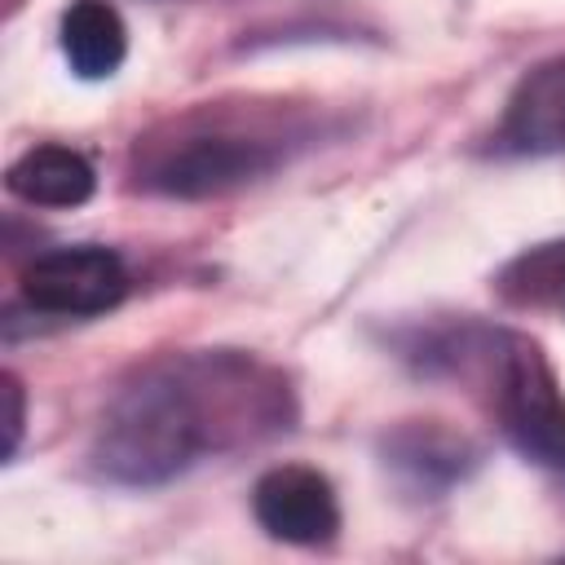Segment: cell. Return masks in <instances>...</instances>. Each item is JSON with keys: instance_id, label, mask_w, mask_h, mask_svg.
I'll return each instance as SVG.
<instances>
[{"instance_id": "obj_1", "label": "cell", "mask_w": 565, "mask_h": 565, "mask_svg": "<svg viewBox=\"0 0 565 565\" xmlns=\"http://www.w3.org/2000/svg\"><path fill=\"white\" fill-rule=\"evenodd\" d=\"M282 419L287 393L252 358L185 353L146 366L110 397L88 459L102 481L150 490L190 472L207 450L269 433Z\"/></svg>"}, {"instance_id": "obj_2", "label": "cell", "mask_w": 565, "mask_h": 565, "mask_svg": "<svg viewBox=\"0 0 565 565\" xmlns=\"http://www.w3.org/2000/svg\"><path fill=\"white\" fill-rule=\"evenodd\" d=\"M291 141H300L282 119L265 110H190L146 141H137L132 177L150 194L207 199L269 177L287 163Z\"/></svg>"}, {"instance_id": "obj_3", "label": "cell", "mask_w": 565, "mask_h": 565, "mask_svg": "<svg viewBox=\"0 0 565 565\" xmlns=\"http://www.w3.org/2000/svg\"><path fill=\"white\" fill-rule=\"evenodd\" d=\"M486 366L490 402L508 441L565 481V393L543 349L525 335L494 331L486 335Z\"/></svg>"}, {"instance_id": "obj_4", "label": "cell", "mask_w": 565, "mask_h": 565, "mask_svg": "<svg viewBox=\"0 0 565 565\" xmlns=\"http://www.w3.org/2000/svg\"><path fill=\"white\" fill-rule=\"evenodd\" d=\"M128 269L110 247H57L26 265L22 296L31 309L53 318H93L124 300Z\"/></svg>"}, {"instance_id": "obj_5", "label": "cell", "mask_w": 565, "mask_h": 565, "mask_svg": "<svg viewBox=\"0 0 565 565\" xmlns=\"http://www.w3.org/2000/svg\"><path fill=\"white\" fill-rule=\"evenodd\" d=\"M252 512L269 539L296 543V547L331 543L340 530L335 486L318 468H305V463L269 468L252 490Z\"/></svg>"}, {"instance_id": "obj_6", "label": "cell", "mask_w": 565, "mask_h": 565, "mask_svg": "<svg viewBox=\"0 0 565 565\" xmlns=\"http://www.w3.org/2000/svg\"><path fill=\"white\" fill-rule=\"evenodd\" d=\"M499 141L516 154L565 150V53L534 66L508 97Z\"/></svg>"}, {"instance_id": "obj_7", "label": "cell", "mask_w": 565, "mask_h": 565, "mask_svg": "<svg viewBox=\"0 0 565 565\" xmlns=\"http://www.w3.org/2000/svg\"><path fill=\"white\" fill-rule=\"evenodd\" d=\"M384 463L411 486V490H424V494H437L446 486H455L468 468H472V446L455 433H446L441 424H406L388 437L384 446Z\"/></svg>"}, {"instance_id": "obj_8", "label": "cell", "mask_w": 565, "mask_h": 565, "mask_svg": "<svg viewBox=\"0 0 565 565\" xmlns=\"http://www.w3.org/2000/svg\"><path fill=\"white\" fill-rule=\"evenodd\" d=\"M9 190L31 207H79L97 190L93 163L71 146H35L9 168Z\"/></svg>"}, {"instance_id": "obj_9", "label": "cell", "mask_w": 565, "mask_h": 565, "mask_svg": "<svg viewBox=\"0 0 565 565\" xmlns=\"http://www.w3.org/2000/svg\"><path fill=\"white\" fill-rule=\"evenodd\" d=\"M62 53L79 79H106L128 57V26L110 0H75L62 13Z\"/></svg>"}, {"instance_id": "obj_10", "label": "cell", "mask_w": 565, "mask_h": 565, "mask_svg": "<svg viewBox=\"0 0 565 565\" xmlns=\"http://www.w3.org/2000/svg\"><path fill=\"white\" fill-rule=\"evenodd\" d=\"M4 397H9V455L18 450V437H22V384L18 375H4Z\"/></svg>"}, {"instance_id": "obj_11", "label": "cell", "mask_w": 565, "mask_h": 565, "mask_svg": "<svg viewBox=\"0 0 565 565\" xmlns=\"http://www.w3.org/2000/svg\"><path fill=\"white\" fill-rule=\"evenodd\" d=\"M561 287H565V282H561Z\"/></svg>"}]
</instances>
